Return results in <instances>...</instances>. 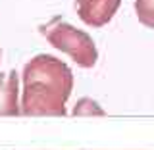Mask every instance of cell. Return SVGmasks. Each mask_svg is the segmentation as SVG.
<instances>
[{"label":"cell","mask_w":154,"mask_h":150,"mask_svg":"<svg viewBox=\"0 0 154 150\" xmlns=\"http://www.w3.org/2000/svg\"><path fill=\"white\" fill-rule=\"evenodd\" d=\"M21 81L23 115H66V102L73 90V73L66 62L38 54L25 64Z\"/></svg>","instance_id":"1"},{"label":"cell","mask_w":154,"mask_h":150,"mask_svg":"<svg viewBox=\"0 0 154 150\" xmlns=\"http://www.w3.org/2000/svg\"><path fill=\"white\" fill-rule=\"evenodd\" d=\"M38 31L56 50L67 54L79 67L85 69L94 67L98 60V50L89 33L73 27L71 23L62 21L60 17H54L46 25H41Z\"/></svg>","instance_id":"2"},{"label":"cell","mask_w":154,"mask_h":150,"mask_svg":"<svg viewBox=\"0 0 154 150\" xmlns=\"http://www.w3.org/2000/svg\"><path fill=\"white\" fill-rule=\"evenodd\" d=\"M122 0H75L79 19L89 27H104L112 21Z\"/></svg>","instance_id":"3"},{"label":"cell","mask_w":154,"mask_h":150,"mask_svg":"<svg viewBox=\"0 0 154 150\" xmlns=\"http://www.w3.org/2000/svg\"><path fill=\"white\" fill-rule=\"evenodd\" d=\"M19 75L16 69L0 71V115H19Z\"/></svg>","instance_id":"4"},{"label":"cell","mask_w":154,"mask_h":150,"mask_svg":"<svg viewBox=\"0 0 154 150\" xmlns=\"http://www.w3.org/2000/svg\"><path fill=\"white\" fill-rule=\"evenodd\" d=\"M135 14L144 27L154 29V0H135Z\"/></svg>","instance_id":"5"},{"label":"cell","mask_w":154,"mask_h":150,"mask_svg":"<svg viewBox=\"0 0 154 150\" xmlns=\"http://www.w3.org/2000/svg\"><path fill=\"white\" fill-rule=\"evenodd\" d=\"M71 114L73 115H104L106 112L100 108V104L96 102V100L85 96V98L77 100V104L73 106V112Z\"/></svg>","instance_id":"6"},{"label":"cell","mask_w":154,"mask_h":150,"mask_svg":"<svg viewBox=\"0 0 154 150\" xmlns=\"http://www.w3.org/2000/svg\"><path fill=\"white\" fill-rule=\"evenodd\" d=\"M0 58H2V46H0Z\"/></svg>","instance_id":"7"}]
</instances>
